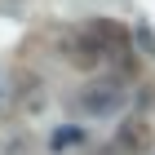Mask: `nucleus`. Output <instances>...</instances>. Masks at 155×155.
<instances>
[{
    "mask_svg": "<svg viewBox=\"0 0 155 155\" xmlns=\"http://www.w3.org/2000/svg\"><path fill=\"white\" fill-rule=\"evenodd\" d=\"M80 111L93 120H107V115H120V111L129 107V84L120 80V75H102V80H89L80 89Z\"/></svg>",
    "mask_w": 155,
    "mask_h": 155,
    "instance_id": "obj_1",
    "label": "nucleus"
},
{
    "mask_svg": "<svg viewBox=\"0 0 155 155\" xmlns=\"http://www.w3.org/2000/svg\"><path fill=\"white\" fill-rule=\"evenodd\" d=\"M13 97H18V107L27 111V115H36L40 107L49 102V93H45V80H40L36 71H13Z\"/></svg>",
    "mask_w": 155,
    "mask_h": 155,
    "instance_id": "obj_4",
    "label": "nucleus"
},
{
    "mask_svg": "<svg viewBox=\"0 0 155 155\" xmlns=\"http://www.w3.org/2000/svg\"><path fill=\"white\" fill-rule=\"evenodd\" d=\"M75 137H80V133H75V129H67V133H58V137H53V146H71Z\"/></svg>",
    "mask_w": 155,
    "mask_h": 155,
    "instance_id": "obj_6",
    "label": "nucleus"
},
{
    "mask_svg": "<svg viewBox=\"0 0 155 155\" xmlns=\"http://www.w3.org/2000/svg\"><path fill=\"white\" fill-rule=\"evenodd\" d=\"M0 155H27V133L22 129H5L0 133Z\"/></svg>",
    "mask_w": 155,
    "mask_h": 155,
    "instance_id": "obj_5",
    "label": "nucleus"
},
{
    "mask_svg": "<svg viewBox=\"0 0 155 155\" xmlns=\"http://www.w3.org/2000/svg\"><path fill=\"white\" fill-rule=\"evenodd\" d=\"M155 146V133H151V120L146 115H124L115 129V142H111V151L115 155H146Z\"/></svg>",
    "mask_w": 155,
    "mask_h": 155,
    "instance_id": "obj_3",
    "label": "nucleus"
},
{
    "mask_svg": "<svg viewBox=\"0 0 155 155\" xmlns=\"http://www.w3.org/2000/svg\"><path fill=\"white\" fill-rule=\"evenodd\" d=\"M80 36L89 40L93 49H102V53H107V62L133 45V31H129L124 22H115V18H93V22H84V27H80Z\"/></svg>",
    "mask_w": 155,
    "mask_h": 155,
    "instance_id": "obj_2",
    "label": "nucleus"
}]
</instances>
